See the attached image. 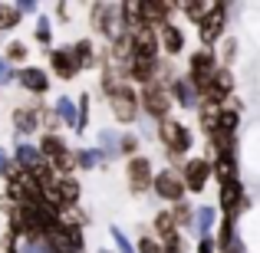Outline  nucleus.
<instances>
[{
  "label": "nucleus",
  "mask_w": 260,
  "mask_h": 253,
  "mask_svg": "<svg viewBox=\"0 0 260 253\" xmlns=\"http://www.w3.org/2000/svg\"><path fill=\"white\" fill-rule=\"evenodd\" d=\"M155 135H158V141L165 145V158L172 161L168 168L181 171L184 161H188L184 155H188L191 145H194V135H191V128L184 125V122H178V119H165V122H158Z\"/></svg>",
  "instance_id": "nucleus-1"
},
{
  "label": "nucleus",
  "mask_w": 260,
  "mask_h": 253,
  "mask_svg": "<svg viewBox=\"0 0 260 253\" xmlns=\"http://www.w3.org/2000/svg\"><path fill=\"white\" fill-rule=\"evenodd\" d=\"M89 23L95 33L115 43L119 37H125V23H122V4H92L89 7Z\"/></svg>",
  "instance_id": "nucleus-2"
},
{
  "label": "nucleus",
  "mask_w": 260,
  "mask_h": 253,
  "mask_svg": "<svg viewBox=\"0 0 260 253\" xmlns=\"http://www.w3.org/2000/svg\"><path fill=\"white\" fill-rule=\"evenodd\" d=\"M40 152H43V161L56 171L59 177L73 174V168H76V152H70L63 135H43V138H40Z\"/></svg>",
  "instance_id": "nucleus-3"
},
{
  "label": "nucleus",
  "mask_w": 260,
  "mask_h": 253,
  "mask_svg": "<svg viewBox=\"0 0 260 253\" xmlns=\"http://www.w3.org/2000/svg\"><path fill=\"white\" fill-rule=\"evenodd\" d=\"M221 69V63H217V53L214 50H194L188 56V73H184V76L191 79V86L198 89V92H204V86L211 83V79H214V73Z\"/></svg>",
  "instance_id": "nucleus-4"
},
{
  "label": "nucleus",
  "mask_w": 260,
  "mask_h": 253,
  "mask_svg": "<svg viewBox=\"0 0 260 253\" xmlns=\"http://www.w3.org/2000/svg\"><path fill=\"white\" fill-rule=\"evenodd\" d=\"M217 210H221V217H228V221H234V224H237L241 214L250 210V197H247V191H244L241 181H231V184H221V188H217Z\"/></svg>",
  "instance_id": "nucleus-5"
},
{
  "label": "nucleus",
  "mask_w": 260,
  "mask_h": 253,
  "mask_svg": "<svg viewBox=\"0 0 260 253\" xmlns=\"http://www.w3.org/2000/svg\"><path fill=\"white\" fill-rule=\"evenodd\" d=\"M139 102H142V112L148 115L152 122H165L172 119V95H168V89H161L158 83H148L139 89Z\"/></svg>",
  "instance_id": "nucleus-6"
},
{
  "label": "nucleus",
  "mask_w": 260,
  "mask_h": 253,
  "mask_svg": "<svg viewBox=\"0 0 260 253\" xmlns=\"http://www.w3.org/2000/svg\"><path fill=\"white\" fill-rule=\"evenodd\" d=\"M228 4H211V13L204 17V23L198 26V40L204 50H214L224 37H228Z\"/></svg>",
  "instance_id": "nucleus-7"
},
{
  "label": "nucleus",
  "mask_w": 260,
  "mask_h": 253,
  "mask_svg": "<svg viewBox=\"0 0 260 253\" xmlns=\"http://www.w3.org/2000/svg\"><path fill=\"white\" fill-rule=\"evenodd\" d=\"M231 95H234V73L221 66V69L214 73V79L204 86V92H201V105L224 109V105H231ZM201 105H198V109H201Z\"/></svg>",
  "instance_id": "nucleus-8"
},
{
  "label": "nucleus",
  "mask_w": 260,
  "mask_h": 253,
  "mask_svg": "<svg viewBox=\"0 0 260 253\" xmlns=\"http://www.w3.org/2000/svg\"><path fill=\"white\" fill-rule=\"evenodd\" d=\"M109 109H112V115L122 122V125H132L135 119L142 115V102H139V89L132 83L122 86L115 95H109Z\"/></svg>",
  "instance_id": "nucleus-9"
},
{
  "label": "nucleus",
  "mask_w": 260,
  "mask_h": 253,
  "mask_svg": "<svg viewBox=\"0 0 260 253\" xmlns=\"http://www.w3.org/2000/svg\"><path fill=\"white\" fill-rule=\"evenodd\" d=\"M152 191H155V197H161L165 204H178V201H184V194H188V188H184V181H181V171H175V168L155 171Z\"/></svg>",
  "instance_id": "nucleus-10"
},
{
  "label": "nucleus",
  "mask_w": 260,
  "mask_h": 253,
  "mask_svg": "<svg viewBox=\"0 0 260 253\" xmlns=\"http://www.w3.org/2000/svg\"><path fill=\"white\" fill-rule=\"evenodd\" d=\"M125 177H128V191H132V194H148V191H152V181H155L152 158H148V155L125 158Z\"/></svg>",
  "instance_id": "nucleus-11"
},
{
  "label": "nucleus",
  "mask_w": 260,
  "mask_h": 253,
  "mask_svg": "<svg viewBox=\"0 0 260 253\" xmlns=\"http://www.w3.org/2000/svg\"><path fill=\"white\" fill-rule=\"evenodd\" d=\"M214 177V171H211V158H188L181 168V181L184 188H188V194H204V188H208V181Z\"/></svg>",
  "instance_id": "nucleus-12"
},
{
  "label": "nucleus",
  "mask_w": 260,
  "mask_h": 253,
  "mask_svg": "<svg viewBox=\"0 0 260 253\" xmlns=\"http://www.w3.org/2000/svg\"><path fill=\"white\" fill-rule=\"evenodd\" d=\"M132 40V56H145V59H161V43H158V30L142 26V30L128 33Z\"/></svg>",
  "instance_id": "nucleus-13"
},
{
  "label": "nucleus",
  "mask_w": 260,
  "mask_h": 253,
  "mask_svg": "<svg viewBox=\"0 0 260 253\" xmlns=\"http://www.w3.org/2000/svg\"><path fill=\"white\" fill-rule=\"evenodd\" d=\"M50 69L56 73L59 79H76L79 73V63H76V56H73V46H53L50 50Z\"/></svg>",
  "instance_id": "nucleus-14"
},
{
  "label": "nucleus",
  "mask_w": 260,
  "mask_h": 253,
  "mask_svg": "<svg viewBox=\"0 0 260 253\" xmlns=\"http://www.w3.org/2000/svg\"><path fill=\"white\" fill-rule=\"evenodd\" d=\"M158 43H161V53H165V59H175L184 53V46H188V40H184V30L178 23H165L158 30Z\"/></svg>",
  "instance_id": "nucleus-15"
},
{
  "label": "nucleus",
  "mask_w": 260,
  "mask_h": 253,
  "mask_svg": "<svg viewBox=\"0 0 260 253\" xmlns=\"http://www.w3.org/2000/svg\"><path fill=\"white\" fill-rule=\"evenodd\" d=\"M217 224H221V217H217V207H211V204H198L194 207V224H191V234L201 240V237H214Z\"/></svg>",
  "instance_id": "nucleus-16"
},
{
  "label": "nucleus",
  "mask_w": 260,
  "mask_h": 253,
  "mask_svg": "<svg viewBox=\"0 0 260 253\" xmlns=\"http://www.w3.org/2000/svg\"><path fill=\"white\" fill-rule=\"evenodd\" d=\"M211 171H214L217 188L231 181H241V165H237V155H211Z\"/></svg>",
  "instance_id": "nucleus-17"
},
{
  "label": "nucleus",
  "mask_w": 260,
  "mask_h": 253,
  "mask_svg": "<svg viewBox=\"0 0 260 253\" xmlns=\"http://www.w3.org/2000/svg\"><path fill=\"white\" fill-rule=\"evenodd\" d=\"M13 165H17V171H23V174L37 171L40 165H43L40 145H33V141H17V148H13Z\"/></svg>",
  "instance_id": "nucleus-18"
},
{
  "label": "nucleus",
  "mask_w": 260,
  "mask_h": 253,
  "mask_svg": "<svg viewBox=\"0 0 260 253\" xmlns=\"http://www.w3.org/2000/svg\"><path fill=\"white\" fill-rule=\"evenodd\" d=\"M43 128V119H40V105H20L13 109V132L17 135H33Z\"/></svg>",
  "instance_id": "nucleus-19"
},
{
  "label": "nucleus",
  "mask_w": 260,
  "mask_h": 253,
  "mask_svg": "<svg viewBox=\"0 0 260 253\" xmlns=\"http://www.w3.org/2000/svg\"><path fill=\"white\" fill-rule=\"evenodd\" d=\"M168 95H172V102H178L181 109H198V105H201V92L191 86L188 76H178L175 83L168 86Z\"/></svg>",
  "instance_id": "nucleus-20"
},
{
  "label": "nucleus",
  "mask_w": 260,
  "mask_h": 253,
  "mask_svg": "<svg viewBox=\"0 0 260 253\" xmlns=\"http://www.w3.org/2000/svg\"><path fill=\"white\" fill-rule=\"evenodd\" d=\"M17 83L26 89V92L33 95H46L50 92V76H46L40 66H23V69H17Z\"/></svg>",
  "instance_id": "nucleus-21"
},
{
  "label": "nucleus",
  "mask_w": 260,
  "mask_h": 253,
  "mask_svg": "<svg viewBox=\"0 0 260 253\" xmlns=\"http://www.w3.org/2000/svg\"><path fill=\"white\" fill-rule=\"evenodd\" d=\"M152 234H155V240H158V243L175 240V237H178V224H175V217H172V207L158 210V214L152 217Z\"/></svg>",
  "instance_id": "nucleus-22"
},
{
  "label": "nucleus",
  "mask_w": 260,
  "mask_h": 253,
  "mask_svg": "<svg viewBox=\"0 0 260 253\" xmlns=\"http://www.w3.org/2000/svg\"><path fill=\"white\" fill-rule=\"evenodd\" d=\"M73 56H76L79 69H95V66H99V53H95V43H92V40H86V37L73 43Z\"/></svg>",
  "instance_id": "nucleus-23"
},
{
  "label": "nucleus",
  "mask_w": 260,
  "mask_h": 253,
  "mask_svg": "<svg viewBox=\"0 0 260 253\" xmlns=\"http://www.w3.org/2000/svg\"><path fill=\"white\" fill-rule=\"evenodd\" d=\"M53 112H56V119L63 122L66 128H73V132H76V122H79V109H76V102H73L70 95H59V99H56V105H53Z\"/></svg>",
  "instance_id": "nucleus-24"
},
{
  "label": "nucleus",
  "mask_w": 260,
  "mask_h": 253,
  "mask_svg": "<svg viewBox=\"0 0 260 253\" xmlns=\"http://www.w3.org/2000/svg\"><path fill=\"white\" fill-rule=\"evenodd\" d=\"M178 10H181L184 17L191 20V23L201 26V23H204V17L211 13V4H204V0H188V4H178Z\"/></svg>",
  "instance_id": "nucleus-25"
},
{
  "label": "nucleus",
  "mask_w": 260,
  "mask_h": 253,
  "mask_svg": "<svg viewBox=\"0 0 260 253\" xmlns=\"http://www.w3.org/2000/svg\"><path fill=\"white\" fill-rule=\"evenodd\" d=\"M172 217H175L178 230H191V224H194V204H188V201L172 204Z\"/></svg>",
  "instance_id": "nucleus-26"
},
{
  "label": "nucleus",
  "mask_w": 260,
  "mask_h": 253,
  "mask_svg": "<svg viewBox=\"0 0 260 253\" xmlns=\"http://www.w3.org/2000/svg\"><path fill=\"white\" fill-rule=\"evenodd\" d=\"M214 53H217V63H221L224 69H231V63L237 59V37H224Z\"/></svg>",
  "instance_id": "nucleus-27"
},
{
  "label": "nucleus",
  "mask_w": 260,
  "mask_h": 253,
  "mask_svg": "<svg viewBox=\"0 0 260 253\" xmlns=\"http://www.w3.org/2000/svg\"><path fill=\"white\" fill-rule=\"evenodd\" d=\"M95 148H99V152H102V158H119V135H115V132H109V128H102V132H99V145H95Z\"/></svg>",
  "instance_id": "nucleus-28"
},
{
  "label": "nucleus",
  "mask_w": 260,
  "mask_h": 253,
  "mask_svg": "<svg viewBox=\"0 0 260 253\" xmlns=\"http://www.w3.org/2000/svg\"><path fill=\"white\" fill-rule=\"evenodd\" d=\"M102 161H106V158H102L99 148H79V152H76V168H83V171L99 168Z\"/></svg>",
  "instance_id": "nucleus-29"
},
{
  "label": "nucleus",
  "mask_w": 260,
  "mask_h": 253,
  "mask_svg": "<svg viewBox=\"0 0 260 253\" xmlns=\"http://www.w3.org/2000/svg\"><path fill=\"white\" fill-rule=\"evenodd\" d=\"M17 23H20L17 4H0V30H13Z\"/></svg>",
  "instance_id": "nucleus-30"
},
{
  "label": "nucleus",
  "mask_w": 260,
  "mask_h": 253,
  "mask_svg": "<svg viewBox=\"0 0 260 253\" xmlns=\"http://www.w3.org/2000/svg\"><path fill=\"white\" fill-rule=\"evenodd\" d=\"M26 53H30V50H26V43H23V40H13V43H7L4 59L13 66V63H23V59H26Z\"/></svg>",
  "instance_id": "nucleus-31"
},
{
  "label": "nucleus",
  "mask_w": 260,
  "mask_h": 253,
  "mask_svg": "<svg viewBox=\"0 0 260 253\" xmlns=\"http://www.w3.org/2000/svg\"><path fill=\"white\" fill-rule=\"evenodd\" d=\"M139 135H132V132H122L119 135V155H128V158H135L139 155Z\"/></svg>",
  "instance_id": "nucleus-32"
},
{
  "label": "nucleus",
  "mask_w": 260,
  "mask_h": 253,
  "mask_svg": "<svg viewBox=\"0 0 260 253\" xmlns=\"http://www.w3.org/2000/svg\"><path fill=\"white\" fill-rule=\"evenodd\" d=\"M33 37H37L40 46H50V43H53V23H50L46 17H40V20H37V30H33Z\"/></svg>",
  "instance_id": "nucleus-33"
},
{
  "label": "nucleus",
  "mask_w": 260,
  "mask_h": 253,
  "mask_svg": "<svg viewBox=\"0 0 260 253\" xmlns=\"http://www.w3.org/2000/svg\"><path fill=\"white\" fill-rule=\"evenodd\" d=\"M17 253H56L50 247V240H20Z\"/></svg>",
  "instance_id": "nucleus-34"
},
{
  "label": "nucleus",
  "mask_w": 260,
  "mask_h": 253,
  "mask_svg": "<svg viewBox=\"0 0 260 253\" xmlns=\"http://www.w3.org/2000/svg\"><path fill=\"white\" fill-rule=\"evenodd\" d=\"M109 234H112V243H115V250H119V253H139V250H135V243L128 240V237L122 234L119 227H112V230H109Z\"/></svg>",
  "instance_id": "nucleus-35"
},
{
  "label": "nucleus",
  "mask_w": 260,
  "mask_h": 253,
  "mask_svg": "<svg viewBox=\"0 0 260 253\" xmlns=\"http://www.w3.org/2000/svg\"><path fill=\"white\" fill-rule=\"evenodd\" d=\"M76 109H79V122H76V132H86L89 128V95L83 92L76 99Z\"/></svg>",
  "instance_id": "nucleus-36"
},
{
  "label": "nucleus",
  "mask_w": 260,
  "mask_h": 253,
  "mask_svg": "<svg viewBox=\"0 0 260 253\" xmlns=\"http://www.w3.org/2000/svg\"><path fill=\"white\" fill-rule=\"evenodd\" d=\"M135 250H139V253H161V243L155 240L152 234H145V237H139V243H135Z\"/></svg>",
  "instance_id": "nucleus-37"
},
{
  "label": "nucleus",
  "mask_w": 260,
  "mask_h": 253,
  "mask_svg": "<svg viewBox=\"0 0 260 253\" xmlns=\"http://www.w3.org/2000/svg\"><path fill=\"white\" fill-rule=\"evenodd\" d=\"M13 171H17V165H13V155H7V148H0V177H10Z\"/></svg>",
  "instance_id": "nucleus-38"
},
{
  "label": "nucleus",
  "mask_w": 260,
  "mask_h": 253,
  "mask_svg": "<svg viewBox=\"0 0 260 253\" xmlns=\"http://www.w3.org/2000/svg\"><path fill=\"white\" fill-rule=\"evenodd\" d=\"M10 83H17V69L0 56V86H10Z\"/></svg>",
  "instance_id": "nucleus-39"
},
{
  "label": "nucleus",
  "mask_w": 260,
  "mask_h": 253,
  "mask_svg": "<svg viewBox=\"0 0 260 253\" xmlns=\"http://www.w3.org/2000/svg\"><path fill=\"white\" fill-rule=\"evenodd\" d=\"M161 253H188V243H184V237L178 234L175 240H165V243H161Z\"/></svg>",
  "instance_id": "nucleus-40"
},
{
  "label": "nucleus",
  "mask_w": 260,
  "mask_h": 253,
  "mask_svg": "<svg viewBox=\"0 0 260 253\" xmlns=\"http://www.w3.org/2000/svg\"><path fill=\"white\" fill-rule=\"evenodd\" d=\"M194 253H217V240H214V237H201L198 247H194Z\"/></svg>",
  "instance_id": "nucleus-41"
},
{
  "label": "nucleus",
  "mask_w": 260,
  "mask_h": 253,
  "mask_svg": "<svg viewBox=\"0 0 260 253\" xmlns=\"http://www.w3.org/2000/svg\"><path fill=\"white\" fill-rule=\"evenodd\" d=\"M17 10H20V17H23V13H37V10H40V4H37V0H20Z\"/></svg>",
  "instance_id": "nucleus-42"
},
{
  "label": "nucleus",
  "mask_w": 260,
  "mask_h": 253,
  "mask_svg": "<svg viewBox=\"0 0 260 253\" xmlns=\"http://www.w3.org/2000/svg\"><path fill=\"white\" fill-rule=\"evenodd\" d=\"M17 243H20V240H7V247H4V253H17Z\"/></svg>",
  "instance_id": "nucleus-43"
},
{
  "label": "nucleus",
  "mask_w": 260,
  "mask_h": 253,
  "mask_svg": "<svg viewBox=\"0 0 260 253\" xmlns=\"http://www.w3.org/2000/svg\"><path fill=\"white\" fill-rule=\"evenodd\" d=\"M102 253H109V250H102Z\"/></svg>",
  "instance_id": "nucleus-44"
}]
</instances>
